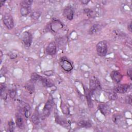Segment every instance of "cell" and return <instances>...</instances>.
<instances>
[{"instance_id": "6da1fadb", "label": "cell", "mask_w": 132, "mask_h": 132, "mask_svg": "<svg viewBox=\"0 0 132 132\" xmlns=\"http://www.w3.org/2000/svg\"><path fill=\"white\" fill-rule=\"evenodd\" d=\"M33 3L32 1H24L21 3L20 13L23 16H27L30 12L31 6Z\"/></svg>"}, {"instance_id": "7a4b0ae2", "label": "cell", "mask_w": 132, "mask_h": 132, "mask_svg": "<svg viewBox=\"0 0 132 132\" xmlns=\"http://www.w3.org/2000/svg\"><path fill=\"white\" fill-rule=\"evenodd\" d=\"M97 54L101 57H104L107 53V44L105 41H101L98 42L96 46Z\"/></svg>"}, {"instance_id": "3957f363", "label": "cell", "mask_w": 132, "mask_h": 132, "mask_svg": "<svg viewBox=\"0 0 132 132\" xmlns=\"http://www.w3.org/2000/svg\"><path fill=\"white\" fill-rule=\"evenodd\" d=\"M101 87L98 79L95 77L90 78L89 80V90L91 93L93 94L95 91L101 90Z\"/></svg>"}, {"instance_id": "277c9868", "label": "cell", "mask_w": 132, "mask_h": 132, "mask_svg": "<svg viewBox=\"0 0 132 132\" xmlns=\"http://www.w3.org/2000/svg\"><path fill=\"white\" fill-rule=\"evenodd\" d=\"M54 105L53 98L51 95L49 96L48 100L45 104L43 109V115L44 117H47L50 116Z\"/></svg>"}, {"instance_id": "5b68a950", "label": "cell", "mask_w": 132, "mask_h": 132, "mask_svg": "<svg viewBox=\"0 0 132 132\" xmlns=\"http://www.w3.org/2000/svg\"><path fill=\"white\" fill-rule=\"evenodd\" d=\"M3 22L5 26L8 29H11L14 27L13 19L9 13H6L3 16Z\"/></svg>"}, {"instance_id": "8992f818", "label": "cell", "mask_w": 132, "mask_h": 132, "mask_svg": "<svg viewBox=\"0 0 132 132\" xmlns=\"http://www.w3.org/2000/svg\"><path fill=\"white\" fill-rule=\"evenodd\" d=\"M21 39L24 44L27 46L29 47L32 43V37L30 32L29 31H24L21 36Z\"/></svg>"}, {"instance_id": "52a82bcc", "label": "cell", "mask_w": 132, "mask_h": 132, "mask_svg": "<svg viewBox=\"0 0 132 132\" xmlns=\"http://www.w3.org/2000/svg\"><path fill=\"white\" fill-rule=\"evenodd\" d=\"M61 68L66 72H70L73 69L72 63L66 58L62 57L60 60Z\"/></svg>"}, {"instance_id": "ba28073f", "label": "cell", "mask_w": 132, "mask_h": 132, "mask_svg": "<svg viewBox=\"0 0 132 132\" xmlns=\"http://www.w3.org/2000/svg\"><path fill=\"white\" fill-rule=\"evenodd\" d=\"M45 51L46 54L49 55H55L57 52V45L56 43L54 41H52L50 42L46 46Z\"/></svg>"}, {"instance_id": "9c48e42d", "label": "cell", "mask_w": 132, "mask_h": 132, "mask_svg": "<svg viewBox=\"0 0 132 132\" xmlns=\"http://www.w3.org/2000/svg\"><path fill=\"white\" fill-rule=\"evenodd\" d=\"M63 14L67 19L69 20H72L74 17V11L72 7L68 6L63 9Z\"/></svg>"}, {"instance_id": "30bf717a", "label": "cell", "mask_w": 132, "mask_h": 132, "mask_svg": "<svg viewBox=\"0 0 132 132\" xmlns=\"http://www.w3.org/2000/svg\"><path fill=\"white\" fill-rule=\"evenodd\" d=\"M103 27V24L102 23H95L93 24L90 28L89 30V34L90 35H93L97 33L100 31Z\"/></svg>"}, {"instance_id": "8fae6325", "label": "cell", "mask_w": 132, "mask_h": 132, "mask_svg": "<svg viewBox=\"0 0 132 132\" xmlns=\"http://www.w3.org/2000/svg\"><path fill=\"white\" fill-rule=\"evenodd\" d=\"M130 86L128 84H121L116 86L114 88V92L124 94L127 92Z\"/></svg>"}, {"instance_id": "7c38bea8", "label": "cell", "mask_w": 132, "mask_h": 132, "mask_svg": "<svg viewBox=\"0 0 132 132\" xmlns=\"http://www.w3.org/2000/svg\"><path fill=\"white\" fill-rule=\"evenodd\" d=\"M111 78L116 83H119L123 77L122 75L119 71L116 70L112 71L110 74Z\"/></svg>"}, {"instance_id": "4fadbf2b", "label": "cell", "mask_w": 132, "mask_h": 132, "mask_svg": "<svg viewBox=\"0 0 132 132\" xmlns=\"http://www.w3.org/2000/svg\"><path fill=\"white\" fill-rule=\"evenodd\" d=\"M62 28H63V24L59 20L54 21L51 24V28L54 32H56L57 30Z\"/></svg>"}, {"instance_id": "5bb4252c", "label": "cell", "mask_w": 132, "mask_h": 132, "mask_svg": "<svg viewBox=\"0 0 132 132\" xmlns=\"http://www.w3.org/2000/svg\"><path fill=\"white\" fill-rule=\"evenodd\" d=\"M84 90L88 105L90 108H92L93 107V104L91 100V93L90 91V90L88 88H85Z\"/></svg>"}, {"instance_id": "9a60e30c", "label": "cell", "mask_w": 132, "mask_h": 132, "mask_svg": "<svg viewBox=\"0 0 132 132\" xmlns=\"http://www.w3.org/2000/svg\"><path fill=\"white\" fill-rule=\"evenodd\" d=\"M15 123L16 126L20 129L24 128V121L21 115L19 113L16 114Z\"/></svg>"}, {"instance_id": "2e32d148", "label": "cell", "mask_w": 132, "mask_h": 132, "mask_svg": "<svg viewBox=\"0 0 132 132\" xmlns=\"http://www.w3.org/2000/svg\"><path fill=\"white\" fill-rule=\"evenodd\" d=\"M31 120L35 125L38 124L39 122V113L38 111V108H37V107L31 117Z\"/></svg>"}, {"instance_id": "e0dca14e", "label": "cell", "mask_w": 132, "mask_h": 132, "mask_svg": "<svg viewBox=\"0 0 132 132\" xmlns=\"http://www.w3.org/2000/svg\"><path fill=\"white\" fill-rule=\"evenodd\" d=\"M98 109L100 112L105 116H106L109 112V107L105 104H100L98 106Z\"/></svg>"}, {"instance_id": "ac0fdd59", "label": "cell", "mask_w": 132, "mask_h": 132, "mask_svg": "<svg viewBox=\"0 0 132 132\" xmlns=\"http://www.w3.org/2000/svg\"><path fill=\"white\" fill-rule=\"evenodd\" d=\"M42 84L45 87H47V88H50L52 87L53 86H54V84L53 83V82L50 80V79H47L46 77H43L42 76L41 78V79L40 80Z\"/></svg>"}, {"instance_id": "d6986e66", "label": "cell", "mask_w": 132, "mask_h": 132, "mask_svg": "<svg viewBox=\"0 0 132 132\" xmlns=\"http://www.w3.org/2000/svg\"><path fill=\"white\" fill-rule=\"evenodd\" d=\"M55 120L58 124L63 127H67L68 125V123L65 119L61 118V117L59 116V115L56 114H55Z\"/></svg>"}, {"instance_id": "ffe728a7", "label": "cell", "mask_w": 132, "mask_h": 132, "mask_svg": "<svg viewBox=\"0 0 132 132\" xmlns=\"http://www.w3.org/2000/svg\"><path fill=\"white\" fill-rule=\"evenodd\" d=\"M0 95L2 99L6 100L7 98L8 93L6 90V86L4 84H1L0 87Z\"/></svg>"}, {"instance_id": "44dd1931", "label": "cell", "mask_w": 132, "mask_h": 132, "mask_svg": "<svg viewBox=\"0 0 132 132\" xmlns=\"http://www.w3.org/2000/svg\"><path fill=\"white\" fill-rule=\"evenodd\" d=\"M78 125L85 128H89L92 126L91 122L89 120H81L78 122Z\"/></svg>"}, {"instance_id": "7402d4cb", "label": "cell", "mask_w": 132, "mask_h": 132, "mask_svg": "<svg viewBox=\"0 0 132 132\" xmlns=\"http://www.w3.org/2000/svg\"><path fill=\"white\" fill-rule=\"evenodd\" d=\"M22 110L24 112V116L26 118H29L31 115V109L30 106L28 104H25L23 107Z\"/></svg>"}, {"instance_id": "603a6c76", "label": "cell", "mask_w": 132, "mask_h": 132, "mask_svg": "<svg viewBox=\"0 0 132 132\" xmlns=\"http://www.w3.org/2000/svg\"><path fill=\"white\" fill-rule=\"evenodd\" d=\"M84 13L90 18H93L95 17V12L91 9L86 8L84 9Z\"/></svg>"}, {"instance_id": "cb8c5ba5", "label": "cell", "mask_w": 132, "mask_h": 132, "mask_svg": "<svg viewBox=\"0 0 132 132\" xmlns=\"http://www.w3.org/2000/svg\"><path fill=\"white\" fill-rule=\"evenodd\" d=\"M60 107H61V110H62V111L63 114H64L65 115H68V114H69L70 110H69V107H68V106L66 104H65L62 101L61 102Z\"/></svg>"}, {"instance_id": "d4e9b609", "label": "cell", "mask_w": 132, "mask_h": 132, "mask_svg": "<svg viewBox=\"0 0 132 132\" xmlns=\"http://www.w3.org/2000/svg\"><path fill=\"white\" fill-rule=\"evenodd\" d=\"M41 15V12L39 11H35L30 14V18L33 20L38 19Z\"/></svg>"}, {"instance_id": "484cf974", "label": "cell", "mask_w": 132, "mask_h": 132, "mask_svg": "<svg viewBox=\"0 0 132 132\" xmlns=\"http://www.w3.org/2000/svg\"><path fill=\"white\" fill-rule=\"evenodd\" d=\"M25 88L29 92H33L35 90V87L34 85L33 84V81H31V82H29L28 83H27L25 85Z\"/></svg>"}, {"instance_id": "4316f807", "label": "cell", "mask_w": 132, "mask_h": 132, "mask_svg": "<svg viewBox=\"0 0 132 132\" xmlns=\"http://www.w3.org/2000/svg\"><path fill=\"white\" fill-rule=\"evenodd\" d=\"M41 77L42 76L41 75H39L38 73H33L31 75L30 78H31V80L34 82V81H37L38 80H40Z\"/></svg>"}, {"instance_id": "83f0119b", "label": "cell", "mask_w": 132, "mask_h": 132, "mask_svg": "<svg viewBox=\"0 0 132 132\" xmlns=\"http://www.w3.org/2000/svg\"><path fill=\"white\" fill-rule=\"evenodd\" d=\"M8 130L10 132H13L15 128V124L14 121L12 120H10L8 123Z\"/></svg>"}, {"instance_id": "f1b7e54d", "label": "cell", "mask_w": 132, "mask_h": 132, "mask_svg": "<svg viewBox=\"0 0 132 132\" xmlns=\"http://www.w3.org/2000/svg\"><path fill=\"white\" fill-rule=\"evenodd\" d=\"M9 95L11 99H13L15 97L16 95V91L15 89H12L9 91Z\"/></svg>"}, {"instance_id": "f546056e", "label": "cell", "mask_w": 132, "mask_h": 132, "mask_svg": "<svg viewBox=\"0 0 132 132\" xmlns=\"http://www.w3.org/2000/svg\"><path fill=\"white\" fill-rule=\"evenodd\" d=\"M120 119H121V115L120 114H115L112 116V121L115 123H117Z\"/></svg>"}, {"instance_id": "4dcf8cb0", "label": "cell", "mask_w": 132, "mask_h": 132, "mask_svg": "<svg viewBox=\"0 0 132 132\" xmlns=\"http://www.w3.org/2000/svg\"><path fill=\"white\" fill-rule=\"evenodd\" d=\"M117 95L114 92L110 93L108 95V98L110 100H115L117 98Z\"/></svg>"}, {"instance_id": "1f68e13d", "label": "cell", "mask_w": 132, "mask_h": 132, "mask_svg": "<svg viewBox=\"0 0 132 132\" xmlns=\"http://www.w3.org/2000/svg\"><path fill=\"white\" fill-rule=\"evenodd\" d=\"M43 74L46 76H51L53 75L54 71L53 70H48L44 72Z\"/></svg>"}, {"instance_id": "d6a6232c", "label": "cell", "mask_w": 132, "mask_h": 132, "mask_svg": "<svg viewBox=\"0 0 132 132\" xmlns=\"http://www.w3.org/2000/svg\"><path fill=\"white\" fill-rule=\"evenodd\" d=\"M17 54L16 53H14L13 52L10 53L9 54V56L10 57V59H15L17 57Z\"/></svg>"}, {"instance_id": "836d02e7", "label": "cell", "mask_w": 132, "mask_h": 132, "mask_svg": "<svg viewBox=\"0 0 132 132\" xmlns=\"http://www.w3.org/2000/svg\"><path fill=\"white\" fill-rule=\"evenodd\" d=\"M126 103L129 104V105H131V95H129L127 96L126 98Z\"/></svg>"}, {"instance_id": "e575fe53", "label": "cell", "mask_w": 132, "mask_h": 132, "mask_svg": "<svg viewBox=\"0 0 132 132\" xmlns=\"http://www.w3.org/2000/svg\"><path fill=\"white\" fill-rule=\"evenodd\" d=\"M127 76L129 77V78L130 79V80L132 79V78H131V75H132V71H131V69L130 68L129 69L127 70Z\"/></svg>"}, {"instance_id": "d590c367", "label": "cell", "mask_w": 132, "mask_h": 132, "mask_svg": "<svg viewBox=\"0 0 132 132\" xmlns=\"http://www.w3.org/2000/svg\"><path fill=\"white\" fill-rule=\"evenodd\" d=\"M127 29L128 30L130 31V32H131L132 31V29H131V22H129L128 23V25H127Z\"/></svg>"}, {"instance_id": "8d00e7d4", "label": "cell", "mask_w": 132, "mask_h": 132, "mask_svg": "<svg viewBox=\"0 0 132 132\" xmlns=\"http://www.w3.org/2000/svg\"><path fill=\"white\" fill-rule=\"evenodd\" d=\"M80 2H81V3L82 4L87 5V4H88L90 2V1H88V0H82V1H80Z\"/></svg>"}, {"instance_id": "74e56055", "label": "cell", "mask_w": 132, "mask_h": 132, "mask_svg": "<svg viewBox=\"0 0 132 132\" xmlns=\"http://www.w3.org/2000/svg\"><path fill=\"white\" fill-rule=\"evenodd\" d=\"M5 2L4 1H1V2H0V4H1L0 7H2L3 6V5H4Z\"/></svg>"}]
</instances>
